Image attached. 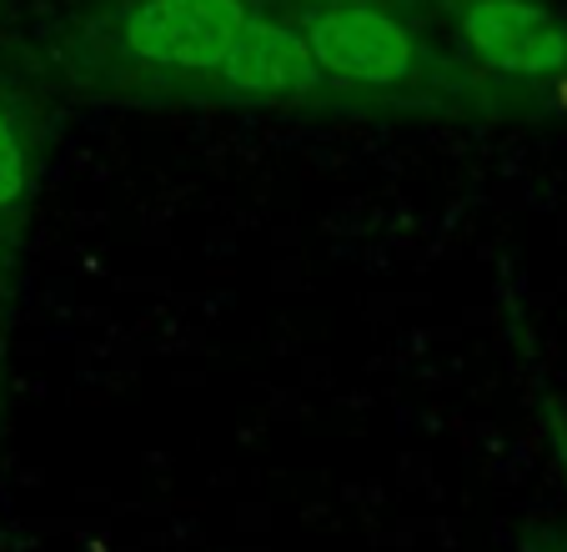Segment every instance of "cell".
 Here are the masks:
<instances>
[{"label": "cell", "instance_id": "6da1fadb", "mask_svg": "<svg viewBox=\"0 0 567 552\" xmlns=\"http://www.w3.org/2000/svg\"><path fill=\"white\" fill-rule=\"evenodd\" d=\"M247 25L241 0H141L126 16V51L172 71H221Z\"/></svg>", "mask_w": 567, "mask_h": 552}, {"label": "cell", "instance_id": "7a4b0ae2", "mask_svg": "<svg viewBox=\"0 0 567 552\" xmlns=\"http://www.w3.org/2000/svg\"><path fill=\"white\" fill-rule=\"evenodd\" d=\"M321 71L347 85H402L412 75L417 45L402 21L377 6H337L307 25Z\"/></svg>", "mask_w": 567, "mask_h": 552}, {"label": "cell", "instance_id": "3957f363", "mask_svg": "<svg viewBox=\"0 0 567 552\" xmlns=\"http://www.w3.org/2000/svg\"><path fill=\"white\" fill-rule=\"evenodd\" d=\"M462 35L472 55L507 75H557L567 65V31L533 0H467Z\"/></svg>", "mask_w": 567, "mask_h": 552}, {"label": "cell", "instance_id": "277c9868", "mask_svg": "<svg viewBox=\"0 0 567 552\" xmlns=\"http://www.w3.org/2000/svg\"><path fill=\"white\" fill-rule=\"evenodd\" d=\"M321 61L307 35L271 21H251L221 61V81L241 96H301L321 85Z\"/></svg>", "mask_w": 567, "mask_h": 552}, {"label": "cell", "instance_id": "5b68a950", "mask_svg": "<svg viewBox=\"0 0 567 552\" xmlns=\"http://www.w3.org/2000/svg\"><path fill=\"white\" fill-rule=\"evenodd\" d=\"M25 196V146L16 136V121L0 106V212H11Z\"/></svg>", "mask_w": 567, "mask_h": 552}, {"label": "cell", "instance_id": "8992f818", "mask_svg": "<svg viewBox=\"0 0 567 552\" xmlns=\"http://www.w3.org/2000/svg\"><path fill=\"white\" fill-rule=\"evenodd\" d=\"M311 6H321V11H337V6H367V0H311Z\"/></svg>", "mask_w": 567, "mask_h": 552}]
</instances>
